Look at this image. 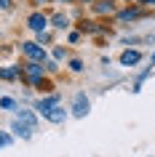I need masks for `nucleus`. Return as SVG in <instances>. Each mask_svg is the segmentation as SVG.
Segmentation results:
<instances>
[{"label": "nucleus", "mask_w": 155, "mask_h": 157, "mask_svg": "<svg viewBox=\"0 0 155 157\" xmlns=\"http://www.w3.org/2000/svg\"><path fill=\"white\" fill-rule=\"evenodd\" d=\"M70 69L72 72H83V61L80 59H70Z\"/></svg>", "instance_id": "nucleus-18"}, {"label": "nucleus", "mask_w": 155, "mask_h": 157, "mask_svg": "<svg viewBox=\"0 0 155 157\" xmlns=\"http://www.w3.org/2000/svg\"><path fill=\"white\" fill-rule=\"evenodd\" d=\"M67 40H70V43H78V40H80V32H70V35H67Z\"/></svg>", "instance_id": "nucleus-22"}, {"label": "nucleus", "mask_w": 155, "mask_h": 157, "mask_svg": "<svg viewBox=\"0 0 155 157\" xmlns=\"http://www.w3.org/2000/svg\"><path fill=\"white\" fill-rule=\"evenodd\" d=\"M19 69L27 75V83L35 85V88H38L43 80H46V67L38 64V61H24V64H19Z\"/></svg>", "instance_id": "nucleus-2"}, {"label": "nucleus", "mask_w": 155, "mask_h": 157, "mask_svg": "<svg viewBox=\"0 0 155 157\" xmlns=\"http://www.w3.org/2000/svg\"><path fill=\"white\" fill-rule=\"evenodd\" d=\"M94 13H102V16H110V13H118V8H115L112 0H94Z\"/></svg>", "instance_id": "nucleus-10"}, {"label": "nucleus", "mask_w": 155, "mask_h": 157, "mask_svg": "<svg viewBox=\"0 0 155 157\" xmlns=\"http://www.w3.org/2000/svg\"><path fill=\"white\" fill-rule=\"evenodd\" d=\"M91 109V99L86 96V91H78L72 96V117H86Z\"/></svg>", "instance_id": "nucleus-3"}, {"label": "nucleus", "mask_w": 155, "mask_h": 157, "mask_svg": "<svg viewBox=\"0 0 155 157\" xmlns=\"http://www.w3.org/2000/svg\"><path fill=\"white\" fill-rule=\"evenodd\" d=\"M54 3H64V6H67V3H75V0H54Z\"/></svg>", "instance_id": "nucleus-25"}, {"label": "nucleus", "mask_w": 155, "mask_h": 157, "mask_svg": "<svg viewBox=\"0 0 155 157\" xmlns=\"http://www.w3.org/2000/svg\"><path fill=\"white\" fill-rule=\"evenodd\" d=\"M16 120L24 123V125H30L32 131H38V115H35V109H22L19 107L16 109Z\"/></svg>", "instance_id": "nucleus-6"}, {"label": "nucleus", "mask_w": 155, "mask_h": 157, "mask_svg": "<svg viewBox=\"0 0 155 157\" xmlns=\"http://www.w3.org/2000/svg\"><path fill=\"white\" fill-rule=\"evenodd\" d=\"M35 43L46 48V45H48V43H51V35H48V32H40V35H38V40H35Z\"/></svg>", "instance_id": "nucleus-16"}, {"label": "nucleus", "mask_w": 155, "mask_h": 157, "mask_svg": "<svg viewBox=\"0 0 155 157\" xmlns=\"http://www.w3.org/2000/svg\"><path fill=\"white\" fill-rule=\"evenodd\" d=\"M64 56H67V51L62 48V45H56V48H54V59H56V61H62Z\"/></svg>", "instance_id": "nucleus-19"}, {"label": "nucleus", "mask_w": 155, "mask_h": 157, "mask_svg": "<svg viewBox=\"0 0 155 157\" xmlns=\"http://www.w3.org/2000/svg\"><path fill=\"white\" fill-rule=\"evenodd\" d=\"M27 27H30L35 35L46 32V29H48V16H46L43 11H32V13L27 16Z\"/></svg>", "instance_id": "nucleus-4"}, {"label": "nucleus", "mask_w": 155, "mask_h": 157, "mask_svg": "<svg viewBox=\"0 0 155 157\" xmlns=\"http://www.w3.org/2000/svg\"><path fill=\"white\" fill-rule=\"evenodd\" d=\"M51 27H56V29H70V16L67 13H54V16L48 19Z\"/></svg>", "instance_id": "nucleus-13"}, {"label": "nucleus", "mask_w": 155, "mask_h": 157, "mask_svg": "<svg viewBox=\"0 0 155 157\" xmlns=\"http://www.w3.org/2000/svg\"><path fill=\"white\" fill-rule=\"evenodd\" d=\"M80 32H91V35H99V32H104L99 24H94V21H83L80 24Z\"/></svg>", "instance_id": "nucleus-15"}, {"label": "nucleus", "mask_w": 155, "mask_h": 157, "mask_svg": "<svg viewBox=\"0 0 155 157\" xmlns=\"http://www.w3.org/2000/svg\"><path fill=\"white\" fill-rule=\"evenodd\" d=\"M14 8V0H0V11H11Z\"/></svg>", "instance_id": "nucleus-20"}, {"label": "nucleus", "mask_w": 155, "mask_h": 157, "mask_svg": "<svg viewBox=\"0 0 155 157\" xmlns=\"http://www.w3.org/2000/svg\"><path fill=\"white\" fill-rule=\"evenodd\" d=\"M19 51L24 53L27 61H38V64H46V61H48V51L43 48V45H38L35 40H24L19 45Z\"/></svg>", "instance_id": "nucleus-1"}, {"label": "nucleus", "mask_w": 155, "mask_h": 157, "mask_svg": "<svg viewBox=\"0 0 155 157\" xmlns=\"http://www.w3.org/2000/svg\"><path fill=\"white\" fill-rule=\"evenodd\" d=\"M139 61H142V51H137V48H126L120 53V64L123 67H137Z\"/></svg>", "instance_id": "nucleus-7"}, {"label": "nucleus", "mask_w": 155, "mask_h": 157, "mask_svg": "<svg viewBox=\"0 0 155 157\" xmlns=\"http://www.w3.org/2000/svg\"><path fill=\"white\" fill-rule=\"evenodd\" d=\"M115 19L120 21V24H126V21H137V19H142V11L139 8H123L115 13Z\"/></svg>", "instance_id": "nucleus-9"}, {"label": "nucleus", "mask_w": 155, "mask_h": 157, "mask_svg": "<svg viewBox=\"0 0 155 157\" xmlns=\"http://www.w3.org/2000/svg\"><path fill=\"white\" fill-rule=\"evenodd\" d=\"M56 104H62V96H59V93H51V96H46V99H38L32 109H35V115H46V112L54 109Z\"/></svg>", "instance_id": "nucleus-5"}, {"label": "nucleus", "mask_w": 155, "mask_h": 157, "mask_svg": "<svg viewBox=\"0 0 155 157\" xmlns=\"http://www.w3.org/2000/svg\"><path fill=\"white\" fill-rule=\"evenodd\" d=\"M19 77H22V69H19V67H0V80L14 83V80H19Z\"/></svg>", "instance_id": "nucleus-12"}, {"label": "nucleus", "mask_w": 155, "mask_h": 157, "mask_svg": "<svg viewBox=\"0 0 155 157\" xmlns=\"http://www.w3.org/2000/svg\"><path fill=\"white\" fill-rule=\"evenodd\" d=\"M35 6H43V3H48V0H32Z\"/></svg>", "instance_id": "nucleus-24"}, {"label": "nucleus", "mask_w": 155, "mask_h": 157, "mask_svg": "<svg viewBox=\"0 0 155 157\" xmlns=\"http://www.w3.org/2000/svg\"><path fill=\"white\" fill-rule=\"evenodd\" d=\"M83 3H94V0H83Z\"/></svg>", "instance_id": "nucleus-26"}, {"label": "nucleus", "mask_w": 155, "mask_h": 157, "mask_svg": "<svg viewBox=\"0 0 155 157\" xmlns=\"http://www.w3.org/2000/svg\"><path fill=\"white\" fill-rule=\"evenodd\" d=\"M11 144H14V139H11L6 131H0V147H11Z\"/></svg>", "instance_id": "nucleus-17"}, {"label": "nucleus", "mask_w": 155, "mask_h": 157, "mask_svg": "<svg viewBox=\"0 0 155 157\" xmlns=\"http://www.w3.org/2000/svg\"><path fill=\"white\" fill-rule=\"evenodd\" d=\"M0 37H3V32H0Z\"/></svg>", "instance_id": "nucleus-27"}, {"label": "nucleus", "mask_w": 155, "mask_h": 157, "mask_svg": "<svg viewBox=\"0 0 155 157\" xmlns=\"http://www.w3.org/2000/svg\"><path fill=\"white\" fill-rule=\"evenodd\" d=\"M0 109L16 112V109H19V104H16V99H11V96H0Z\"/></svg>", "instance_id": "nucleus-14"}, {"label": "nucleus", "mask_w": 155, "mask_h": 157, "mask_svg": "<svg viewBox=\"0 0 155 157\" xmlns=\"http://www.w3.org/2000/svg\"><path fill=\"white\" fill-rule=\"evenodd\" d=\"M43 117H46L48 123H56V125H59V123H64V120H67V109L62 107V104H56V107L48 109V112H46Z\"/></svg>", "instance_id": "nucleus-8"}, {"label": "nucleus", "mask_w": 155, "mask_h": 157, "mask_svg": "<svg viewBox=\"0 0 155 157\" xmlns=\"http://www.w3.org/2000/svg\"><path fill=\"white\" fill-rule=\"evenodd\" d=\"M59 67H56V61H46V72H56Z\"/></svg>", "instance_id": "nucleus-21"}, {"label": "nucleus", "mask_w": 155, "mask_h": 157, "mask_svg": "<svg viewBox=\"0 0 155 157\" xmlns=\"http://www.w3.org/2000/svg\"><path fill=\"white\" fill-rule=\"evenodd\" d=\"M137 3H142V6H155V0H137Z\"/></svg>", "instance_id": "nucleus-23"}, {"label": "nucleus", "mask_w": 155, "mask_h": 157, "mask_svg": "<svg viewBox=\"0 0 155 157\" xmlns=\"http://www.w3.org/2000/svg\"><path fill=\"white\" fill-rule=\"evenodd\" d=\"M11 131H14V133H16V136H19V139H32V128H30V125H24V123H19V120H16V117H14V123H11Z\"/></svg>", "instance_id": "nucleus-11"}]
</instances>
